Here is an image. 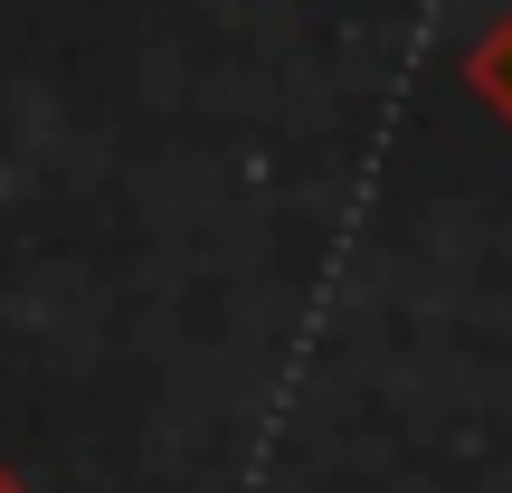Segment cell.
<instances>
[{"mask_svg": "<svg viewBox=\"0 0 512 493\" xmlns=\"http://www.w3.org/2000/svg\"><path fill=\"white\" fill-rule=\"evenodd\" d=\"M0 493H29V484H19V475H10V465H0Z\"/></svg>", "mask_w": 512, "mask_h": 493, "instance_id": "cell-2", "label": "cell"}, {"mask_svg": "<svg viewBox=\"0 0 512 493\" xmlns=\"http://www.w3.org/2000/svg\"><path fill=\"white\" fill-rule=\"evenodd\" d=\"M465 95H475L484 114H494V124L512 133V0L494 10V29L475 38V48H465Z\"/></svg>", "mask_w": 512, "mask_h": 493, "instance_id": "cell-1", "label": "cell"}]
</instances>
